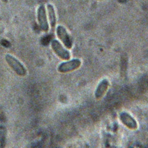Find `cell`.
I'll return each mask as SVG.
<instances>
[{"label":"cell","mask_w":148,"mask_h":148,"mask_svg":"<svg viewBox=\"0 0 148 148\" xmlns=\"http://www.w3.org/2000/svg\"><path fill=\"white\" fill-rule=\"evenodd\" d=\"M5 59L8 65L17 75L20 76H24L27 75L26 68L17 58L12 54H6Z\"/></svg>","instance_id":"obj_1"},{"label":"cell","mask_w":148,"mask_h":148,"mask_svg":"<svg viewBox=\"0 0 148 148\" xmlns=\"http://www.w3.org/2000/svg\"><path fill=\"white\" fill-rule=\"evenodd\" d=\"M120 120L127 128L131 130H135L138 127V124L135 119L127 112H121L120 114Z\"/></svg>","instance_id":"obj_6"},{"label":"cell","mask_w":148,"mask_h":148,"mask_svg":"<svg viewBox=\"0 0 148 148\" xmlns=\"http://www.w3.org/2000/svg\"><path fill=\"white\" fill-rule=\"evenodd\" d=\"M109 86V82L106 79H104L100 82L98 84L95 91V97L97 99H101L106 92Z\"/></svg>","instance_id":"obj_7"},{"label":"cell","mask_w":148,"mask_h":148,"mask_svg":"<svg viewBox=\"0 0 148 148\" xmlns=\"http://www.w3.org/2000/svg\"><path fill=\"white\" fill-rule=\"evenodd\" d=\"M6 137V130L5 127L0 126V147L5 146Z\"/></svg>","instance_id":"obj_9"},{"label":"cell","mask_w":148,"mask_h":148,"mask_svg":"<svg viewBox=\"0 0 148 148\" xmlns=\"http://www.w3.org/2000/svg\"><path fill=\"white\" fill-rule=\"evenodd\" d=\"M81 64L82 62L80 59H72L71 60L61 63L58 65L57 70L59 72L63 73L69 72L79 68L81 65Z\"/></svg>","instance_id":"obj_2"},{"label":"cell","mask_w":148,"mask_h":148,"mask_svg":"<svg viewBox=\"0 0 148 148\" xmlns=\"http://www.w3.org/2000/svg\"><path fill=\"white\" fill-rule=\"evenodd\" d=\"M37 19L40 28L47 32L49 29V23L47 18L46 10L44 5H40L37 9Z\"/></svg>","instance_id":"obj_3"},{"label":"cell","mask_w":148,"mask_h":148,"mask_svg":"<svg viewBox=\"0 0 148 148\" xmlns=\"http://www.w3.org/2000/svg\"><path fill=\"white\" fill-rule=\"evenodd\" d=\"M56 34L58 38L66 48H72L73 45L72 40L65 27L61 25H58L56 28Z\"/></svg>","instance_id":"obj_5"},{"label":"cell","mask_w":148,"mask_h":148,"mask_svg":"<svg viewBox=\"0 0 148 148\" xmlns=\"http://www.w3.org/2000/svg\"><path fill=\"white\" fill-rule=\"evenodd\" d=\"M47 10L49 16V20L50 22V24L51 28H54L56 23H57V18H56V14L54 6L53 5L50 3H48L47 5Z\"/></svg>","instance_id":"obj_8"},{"label":"cell","mask_w":148,"mask_h":148,"mask_svg":"<svg viewBox=\"0 0 148 148\" xmlns=\"http://www.w3.org/2000/svg\"><path fill=\"white\" fill-rule=\"evenodd\" d=\"M51 47L55 54L61 59L69 60L71 58V54L69 51L65 49L61 43L56 39H53L51 42Z\"/></svg>","instance_id":"obj_4"}]
</instances>
